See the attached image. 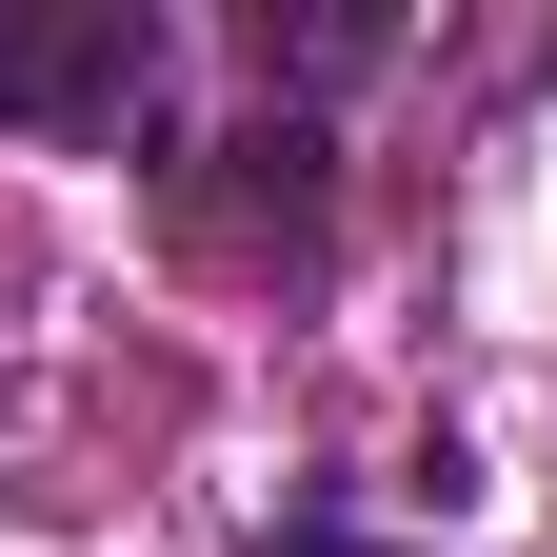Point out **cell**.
I'll list each match as a JSON object with an SVG mask.
<instances>
[{"instance_id": "obj_2", "label": "cell", "mask_w": 557, "mask_h": 557, "mask_svg": "<svg viewBox=\"0 0 557 557\" xmlns=\"http://www.w3.org/2000/svg\"><path fill=\"white\" fill-rule=\"evenodd\" d=\"M259 557H398V537H359V518H278Z\"/></svg>"}, {"instance_id": "obj_1", "label": "cell", "mask_w": 557, "mask_h": 557, "mask_svg": "<svg viewBox=\"0 0 557 557\" xmlns=\"http://www.w3.org/2000/svg\"><path fill=\"white\" fill-rule=\"evenodd\" d=\"M139 81H160V21H139V0H60V21L0 0V120H81V139H120Z\"/></svg>"}]
</instances>
